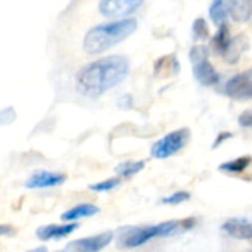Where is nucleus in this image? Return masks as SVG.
Listing matches in <instances>:
<instances>
[{"mask_svg": "<svg viewBox=\"0 0 252 252\" xmlns=\"http://www.w3.org/2000/svg\"><path fill=\"white\" fill-rule=\"evenodd\" d=\"M130 72L124 56H108L83 66L77 74V90L86 97H99L123 83Z\"/></svg>", "mask_w": 252, "mask_h": 252, "instance_id": "1", "label": "nucleus"}, {"mask_svg": "<svg viewBox=\"0 0 252 252\" xmlns=\"http://www.w3.org/2000/svg\"><path fill=\"white\" fill-rule=\"evenodd\" d=\"M137 28V21L133 18H124L108 24H100L87 31L83 49L89 55H99L111 49L112 46L128 38Z\"/></svg>", "mask_w": 252, "mask_h": 252, "instance_id": "2", "label": "nucleus"}, {"mask_svg": "<svg viewBox=\"0 0 252 252\" xmlns=\"http://www.w3.org/2000/svg\"><path fill=\"white\" fill-rule=\"evenodd\" d=\"M195 219H183V220H171L165 223H159L155 226H143V227H124L118 232V245L121 248H137L145 245L154 238L162 236H174L190 230L195 226Z\"/></svg>", "mask_w": 252, "mask_h": 252, "instance_id": "3", "label": "nucleus"}, {"mask_svg": "<svg viewBox=\"0 0 252 252\" xmlns=\"http://www.w3.org/2000/svg\"><path fill=\"white\" fill-rule=\"evenodd\" d=\"M190 61L193 65V75L202 86L211 87L220 83V74L208 61V49L205 46H193L190 49Z\"/></svg>", "mask_w": 252, "mask_h": 252, "instance_id": "4", "label": "nucleus"}, {"mask_svg": "<svg viewBox=\"0 0 252 252\" xmlns=\"http://www.w3.org/2000/svg\"><path fill=\"white\" fill-rule=\"evenodd\" d=\"M189 139H190L189 128L174 130L154 143V146L151 148V155L157 159H167L176 155L177 152H180L188 145Z\"/></svg>", "mask_w": 252, "mask_h": 252, "instance_id": "5", "label": "nucleus"}, {"mask_svg": "<svg viewBox=\"0 0 252 252\" xmlns=\"http://www.w3.org/2000/svg\"><path fill=\"white\" fill-rule=\"evenodd\" d=\"M145 0H100L99 12L106 18H118L124 19L137 10Z\"/></svg>", "mask_w": 252, "mask_h": 252, "instance_id": "6", "label": "nucleus"}, {"mask_svg": "<svg viewBox=\"0 0 252 252\" xmlns=\"http://www.w3.org/2000/svg\"><path fill=\"white\" fill-rule=\"evenodd\" d=\"M114 239V232L108 230L103 233H99L96 236H89L83 239H77L71 244H68L63 251L65 252H100L106 248Z\"/></svg>", "mask_w": 252, "mask_h": 252, "instance_id": "7", "label": "nucleus"}, {"mask_svg": "<svg viewBox=\"0 0 252 252\" xmlns=\"http://www.w3.org/2000/svg\"><path fill=\"white\" fill-rule=\"evenodd\" d=\"M224 93L236 100L252 97V69L233 75L224 86Z\"/></svg>", "mask_w": 252, "mask_h": 252, "instance_id": "8", "label": "nucleus"}, {"mask_svg": "<svg viewBox=\"0 0 252 252\" xmlns=\"http://www.w3.org/2000/svg\"><path fill=\"white\" fill-rule=\"evenodd\" d=\"M66 176L62 173H53V171H37L34 173L25 183V188L28 189H47L55 188L62 183H65Z\"/></svg>", "mask_w": 252, "mask_h": 252, "instance_id": "9", "label": "nucleus"}, {"mask_svg": "<svg viewBox=\"0 0 252 252\" xmlns=\"http://www.w3.org/2000/svg\"><path fill=\"white\" fill-rule=\"evenodd\" d=\"M78 227L77 223H66V224H49L41 226L35 230V235L40 241H52V239H62L71 235Z\"/></svg>", "mask_w": 252, "mask_h": 252, "instance_id": "10", "label": "nucleus"}, {"mask_svg": "<svg viewBox=\"0 0 252 252\" xmlns=\"http://www.w3.org/2000/svg\"><path fill=\"white\" fill-rule=\"evenodd\" d=\"M221 229L232 238L239 241L252 239V221L245 219H230L227 220Z\"/></svg>", "mask_w": 252, "mask_h": 252, "instance_id": "11", "label": "nucleus"}, {"mask_svg": "<svg viewBox=\"0 0 252 252\" xmlns=\"http://www.w3.org/2000/svg\"><path fill=\"white\" fill-rule=\"evenodd\" d=\"M97 213H99V208L96 205H93V204H80V205H77V207L65 211L61 216V220L65 221V223H74L77 220L96 216Z\"/></svg>", "mask_w": 252, "mask_h": 252, "instance_id": "12", "label": "nucleus"}, {"mask_svg": "<svg viewBox=\"0 0 252 252\" xmlns=\"http://www.w3.org/2000/svg\"><path fill=\"white\" fill-rule=\"evenodd\" d=\"M230 16L236 22H248L252 16V0H229Z\"/></svg>", "mask_w": 252, "mask_h": 252, "instance_id": "13", "label": "nucleus"}, {"mask_svg": "<svg viewBox=\"0 0 252 252\" xmlns=\"http://www.w3.org/2000/svg\"><path fill=\"white\" fill-rule=\"evenodd\" d=\"M179 69H180V65L174 55L159 58L154 68L157 77H171V75L179 74Z\"/></svg>", "mask_w": 252, "mask_h": 252, "instance_id": "14", "label": "nucleus"}, {"mask_svg": "<svg viewBox=\"0 0 252 252\" xmlns=\"http://www.w3.org/2000/svg\"><path fill=\"white\" fill-rule=\"evenodd\" d=\"M229 15H230L229 0H213L210 6V18L216 25L219 27L224 25Z\"/></svg>", "mask_w": 252, "mask_h": 252, "instance_id": "15", "label": "nucleus"}, {"mask_svg": "<svg viewBox=\"0 0 252 252\" xmlns=\"http://www.w3.org/2000/svg\"><path fill=\"white\" fill-rule=\"evenodd\" d=\"M247 47H248V43H247V40H245L244 35H239L236 38H232L230 46H229V49H227V52L224 53L223 58L229 63H236L239 61L241 55L247 50Z\"/></svg>", "mask_w": 252, "mask_h": 252, "instance_id": "16", "label": "nucleus"}, {"mask_svg": "<svg viewBox=\"0 0 252 252\" xmlns=\"http://www.w3.org/2000/svg\"><path fill=\"white\" fill-rule=\"evenodd\" d=\"M230 41H232V38H230V34H229V28H227V25L224 24V25H221V27L219 28V31H217L216 35L213 37L211 44H213L214 50H216L219 55L224 56V53L227 52V49H229V46H230Z\"/></svg>", "mask_w": 252, "mask_h": 252, "instance_id": "17", "label": "nucleus"}, {"mask_svg": "<svg viewBox=\"0 0 252 252\" xmlns=\"http://www.w3.org/2000/svg\"><path fill=\"white\" fill-rule=\"evenodd\" d=\"M251 162V157H250V155H245V157H239V158H236V159L223 162L219 168H220L221 171H226V173H244V171L250 167Z\"/></svg>", "mask_w": 252, "mask_h": 252, "instance_id": "18", "label": "nucleus"}, {"mask_svg": "<svg viewBox=\"0 0 252 252\" xmlns=\"http://www.w3.org/2000/svg\"><path fill=\"white\" fill-rule=\"evenodd\" d=\"M145 168V161H126L117 165L115 171L121 177H133Z\"/></svg>", "mask_w": 252, "mask_h": 252, "instance_id": "19", "label": "nucleus"}, {"mask_svg": "<svg viewBox=\"0 0 252 252\" xmlns=\"http://www.w3.org/2000/svg\"><path fill=\"white\" fill-rule=\"evenodd\" d=\"M192 34L195 40H205L210 35V28L208 24L204 18H198L195 19L193 25H192Z\"/></svg>", "mask_w": 252, "mask_h": 252, "instance_id": "20", "label": "nucleus"}, {"mask_svg": "<svg viewBox=\"0 0 252 252\" xmlns=\"http://www.w3.org/2000/svg\"><path fill=\"white\" fill-rule=\"evenodd\" d=\"M118 185H120V179L118 177H112V179H108V180L90 185V190H94V192H109V190L115 189Z\"/></svg>", "mask_w": 252, "mask_h": 252, "instance_id": "21", "label": "nucleus"}, {"mask_svg": "<svg viewBox=\"0 0 252 252\" xmlns=\"http://www.w3.org/2000/svg\"><path fill=\"white\" fill-rule=\"evenodd\" d=\"M188 199H190V193L182 190V192H176V193H173V195L164 198V199H162V204H167V205H179V204L186 202Z\"/></svg>", "mask_w": 252, "mask_h": 252, "instance_id": "22", "label": "nucleus"}, {"mask_svg": "<svg viewBox=\"0 0 252 252\" xmlns=\"http://www.w3.org/2000/svg\"><path fill=\"white\" fill-rule=\"evenodd\" d=\"M239 124L242 127H252V109H248L239 115Z\"/></svg>", "mask_w": 252, "mask_h": 252, "instance_id": "23", "label": "nucleus"}, {"mask_svg": "<svg viewBox=\"0 0 252 252\" xmlns=\"http://www.w3.org/2000/svg\"><path fill=\"white\" fill-rule=\"evenodd\" d=\"M232 136H233V134H232V133H229V131H223V133H220V134L217 136V139H216V142H214L213 148H214V149H216V148H219L221 143H224L226 140H229Z\"/></svg>", "mask_w": 252, "mask_h": 252, "instance_id": "24", "label": "nucleus"}, {"mask_svg": "<svg viewBox=\"0 0 252 252\" xmlns=\"http://www.w3.org/2000/svg\"><path fill=\"white\" fill-rule=\"evenodd\" d=\"M0 235H1V236H12V235H15V229H13L12 226L1 224V226H0Z\"/></svg>", "mask_w": 252, "mask_h": 252, "instance_id": "25", "label": "nucleus"}, {"mask_svg": "<svg viewBox=\"0 0 252 252\" xmlns=\"http://www.w3.org/2000/svg\"><path fill=\"white\" fill-rule=\"evenodd\" d=\"M28 252H47V250L44 247H38V248H34V250H31V251Z\"/></svg>", "mask_w": 252, "mask_h": 252, "instance_id": "26", "label": "nucleus"}, {"mask_svg": "<svg viewBox=\"0 0 252 252\" xmlns=\"http://www.w3.org/2000/svg\"><path fill=\"white\" fill-rule=\"evenodd\" d=\"M56 252H65V251H63V250H62V251H56Z\"/></svg>", "mask_w": 252, "mask_h": 252, "instance_id": "27", "label": "nucleus"}]
</instances>
